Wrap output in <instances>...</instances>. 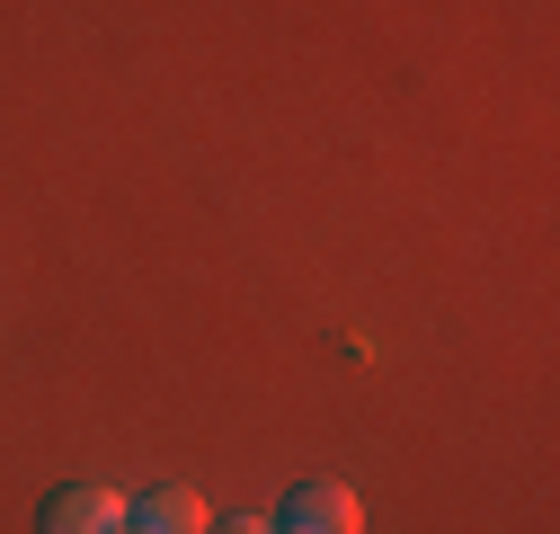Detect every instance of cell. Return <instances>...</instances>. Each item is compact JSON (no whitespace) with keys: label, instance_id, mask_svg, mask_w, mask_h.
Returning <instances> with one entry per match:
<instances>
[{"label":"cell","instance_id":"obj_2","mask_svg":"<svg viewBox=\"0 0 560 534\" xmlns=\"http://www.w3.org/2000/svg\"><path fill=\"white\" fill-rule=\"evenodd\" d=\"M285 534H365V499L347 481H303L285 499Z\"/></svg>","mask_w":560,"mask_h":534},{"label":"cell","instance_id":"obj_1","mask_svg":"<svg viewBox=\"0 0 560 534\" xmlns=\"http://www.w3.org/2000/svg\"><path fill=\"white\" fill-rule=\"evenodd\" d=\"M116 525H125V490L107 481H62L36 508V534H116Z\"/></svg>","mask_w":560,"mask_h":534},{"label":"cell","instance_id":"obj_6","mask_svg":"<svg viewBox=\"0 0 560 534\" xmlns=\"http://www.w3.org/2000/svg\"><path fill=\"white\" fill-rule=\"evenodd\" d=\"M276 534H285V525H276Z\"/></svg>","mask_w":560,"mask_h":534},{"label":"cell","instance_id":"obj_3","mask_svg":"<svg viewBox=\"0 0 560 534\" xmlns=\"http://www.w3.org/2000/svg\"><path fill=\"white\" fill-rule=\"evenodd\" d=\"M125 525H143V534H205L214 508H205L187 481H161V490H143V499H125Z\"/></svg>","mask_w":560,"mask_h":534},{"label":"cell","instance_id":"obj_5","mask_svg":"<svg viewBox=\"0 0 560 534\" xmlns=\"http://www.w3.org/2000/svg\"><path fill=\"white\" fill-rule=\"evenodd\" d=\"M116 534H143V525H116Z\"/></svg>","mask_w":560,"mask_h":534},{"label":"cell","instance_id":"obj_4","mask_svg":"<svg viewBox=\"0 0 560 534\" xmlns=\"http://www.w3.org/2000/svg\"><path fill=\"white\" fill-rule=\"evenodd\" d=\"M205 534H276V516H223V525H205Z\"/></svg>","mask_w":560,"mask_h":534}]
</instances>
